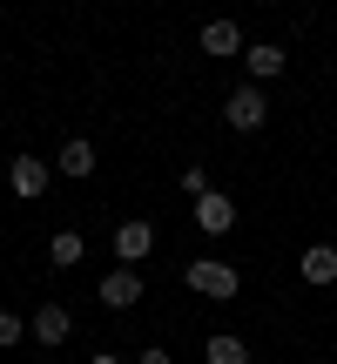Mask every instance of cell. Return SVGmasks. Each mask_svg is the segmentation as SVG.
<instances>
[{
	"label": "cell",
	"instance_id": "1",
	"mask_svg": "<svg viewBox=\"0 0 337 364\" xmlns=\"http://www.w3.org/2000/svg\"><path fill=\"white\" fill-rule=\"evenodd\" d=\"M223 122H230L236 135H257L263 122H270V95H263V88H230V102H223Z\"/></svg>",
	"mask_w": 337,
	"mask_h": 364
},
{
	"label": "cell",
	"instance_id": "2",
	"mask_svg": "<svg viewBox=\"0 0 337 364\" xmlns=\"http://www.w3.org/2000/svg\"><path fill=\"white\" fill-rule=\"evenodd\" d=\"M189 290H196V297H236V290H243V277H236V263L196 257V263H189Z\"/></svg>",
	"mask_w": 337,
	"mask_h": 364
},
{
	"label": "cell",
	"instance_id": "3",
	"mask_svg": "<svg viewBox=\"0 0 337 364\" xmlns=\"http://www.w3.org/2000/svg\"><path fill=\"white\" fill-rule=\"evenodd\" d=\"M149 250H156V223H142V216H129V223H115V257L129 263V270H135V263L149 257Z\"/></svg>",
	"mask_w": 337,
	"mask_h": 364
},
{
	"label": "cell",
	"instance_id": "4",
	"mask_svg": "<svg viewBox=\"0 0 337 364\" xmlns=\"http://www.w3.org/2000/svg\"><path fill=\"white\" fill-rule=\"evenodd\" d=\"M7 182H14V196H21V203H41V196H48V162H41V156H14Z\"/></svg>",
	"mask_w": 337,
	"mask_h": 364
},
{
	"label": "cell",
	"instance_id": "5",
	"mask_svg": "<svg viewBox=\"0 0 337 364\" xmlns=\"http://www.w3.org/2000/svg\"><path fill=\"white\" fill-rule=\"evenodd\" d=\"M102 304H108V311H129V304H142V277H135L129 263H115V270L102 277Z\"/></svg>",
	"mask_w": 337,
	"mask_h": 364
},
{
	"label": "cell",
	"instance_id": "6",
	"mask_svg": "<svg viewBox=\"0 0 337 364\" xmlns=\"http://www.w3.org/2000/svg\"><path fill=\"white\" fill-rule=\"evenodd\" d=\"M54 169H61L68 182H88V176H95V142L68 135V142H61V156H54Z\"/></svg>",
	"mask_w": 337,
	"mask_h": 364
},
{
	"label": "cell",
	"instance_id": "7",
	"mask_svg": "<svg viewBox=\"0 0 337 364\" xmlns=\"http://www.w3.org/2000/svg\"><path fill=\"white\" fill-rule=\"evenodd\" d=\"M196 223H203V236H230L236 230V203L230 196H203L196 203Z\"/></svg>",
	"mask_w": 337,
	"mask_h": 364
},
{
	"label": "cell",
	"instance_id": "8",
	"mask_svg": "<svg viewBox=\"0 0 337 364\" xmlns=\"http://www.w3.org/2000/svg\"><path fill=\"white\" fill-rule=\"evenodd\" d=\"M203 54H243V27L236 21H203Z\"/></svg>",
	"mask_w": 337,
	"mask_h": 364
},
{
	"label": "cell",
	"instance_id": "9",
	"mask_svg": "<svg viewBox=\"0 0 337 364\" xmlns=\"http://www.w3.org/2000/svg\"><path fill=\"white\" fill-rule=\"evenodd\" d=\"M297 270H304V284H337V250L331 243H311L297 257Z\"/></svg>",
	"mask_w": 337,
	"mask_h": 364
},
{
	"label": "cell",
	"instance_id": "10",
	"mask_svg": "<svg viewBox=\"0 0 337 364\" xmlns=\"http://www.w3.org/2000/svg\"><path fill=\"white\" fill-rule=\"evenodd\" d=\"M68 331H75V317H68L61 304H41L34 311V338L41 344H68Z\"/></svg>",
	"mask_w": 337,
	"mask_h": 364
},
{
	"label": "cell",
	"instance_id": "11",
	"mask_svg": "<svg viewBox=\"0 0 337 364\" xmlns=\"http://www.w3.org/2000/svg\"><path fill=\"white\" fill-rule=\"evenodd\" d=\"M243 61H250V75H257V81L284 75V41H257V48H243Z\"/></svg>",
	"mask_w": 337,
	"mask_h": 364
},
{
	"label": "cell",
	"instance_id": "12",
	"mask_svg": "<svg viewBox=\"0 0 337 364\" xmlns=\"http://www.w3.org/2000/svg\"><path fill=\"white\" fill-rule=\"evenodd\" d=\"M48 257H54V270H75V263L88 257V243H81V230H54V236H48Z\"/></svg>",
	"mask_w": 337,
	"mask_h": 364
},
{
	"label": "cell",
	"instance_id": "13",
	"mask_svg": "<svg viewBox=\"0 0 337 364\" xmlns=\"http://www.w3.org/2000/svg\"><path fill=\"white\" fill-rule=\"evenodd\" d=\"M203 358H209V364H250V344L230 338V331H216V338L203 344Z\"/></svg>",
	"mask_w": 337,
	"mask_h": 364
},
{
	"label": "cell",
	"instance_id": "14",
	"mask_svg": "<svg viewBox=\"0 0 337 364\" xmlns=\"http://www.w3.org/2000/svg\"><path fill=\"white\" fill-rule=\"evenodd\" d=\"M182 196H196V203H203V196H209V176H203V169H182Z\"/></svg>",
	"mask_w": 337,
	"mask_h": 364
},
{
	"label": "cell",
	"instance_id": "15",
	"mask_svg": "<svg viewBox=\"0 0 337 364\" xmlns=\"http://www.w3.org/2000/svg\"><path fill=\"white\" fill-rule=\"evenodd\" d=\"M21 331H27L21 317H14V311H0V344H21Z\"/></svg>",
	"mask_w": 337,
	"mask_h": 364
},
{
	"label": "cell",
	"instance_id": "16",
	"mask_svg": "<svg viewBox=\"0 0 337 364\" xmlns=\"http://www.w3.org/2000/svg\"><path fill=\"white\" fill-rule=\"evenodd\" d=\"M135 364H168V351H162V344H149V351L135 358Z\"/></svg>",
	"mask_w": 337,
	"mask_h": 364
},
{
	"label": "cell",
	"instance_id": "17",
	"mask_svg": "<svg viewBox=\"0 0 337 364\" xmlns=\"http://www.w3.org/2000/svg\"><path fill=\"white\" fill-rule=\"evenodd\" d=\"M88 364H122V358H115V351H102V358H88Z\"/></svg>",
	"mask_w": 337,
	"mask_h": 364
}]
</instances>
